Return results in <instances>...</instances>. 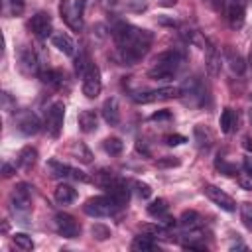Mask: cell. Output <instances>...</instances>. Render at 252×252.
Here are the masks:
<instances>
[{
  "mask_svg": "<svg viewBox=\"0 0 252 252\" xmlns=\"http://www.w3.org/2000/svg\"><path fill=\"white\" fill-rule=\"evenodd\" d=\"M193 134H195V142H197V146H199L201 150H209V148H211V144H213V134H211L205 126H195Z\"/></svg>",
  "mask_w": 252,
  "mask_h": 252,
  "instance_id": "cb8c5ba5",
  "label": "cell"
},
{
  "mask_svg": "<svg viewBox=\"0 0 252 252\" xmlns=\"http://www.w3.org/2000/svg\"><path fill=\"white\" fill-rule=\"evenodd\" d=\"M53 197H55V201H57L59 205H71V203L77 199V191H75L69 183H59V185L55 187Z\"/></svg>",
  "mask_w": 252,
  "mask_h": 252,
  "instance_id": "44dd1931",
  "label": "cell"
},
{
  "mask_svg": "<svg viewBox=\"0 0 252 252\" xmlns=\"http://www.w3.org/2000/svg\"><path fill=\"white\" fill-rule=\"evenodd\" d=\"M203 193H205L219 209H222V211H226V213L236 211V201H234L228 193H224L222 189H219L217 185H205V187H203Z\"/></svg>",
  "mask_w": 252,
  "mask_h": 252,
  "instance_id": "8fae6325",
  "label": "cell"
},
{
  "mask_svg": "<svg viewBox=\"0 0 252 252\" xmlns=\"http://www.w3.org/2000/svg\"><path fill=\"white\" fill-rule=\"evenodd\" d=\"M156 165L158 167H175V165H179V159L177 158H161V159H158L156 161Z\"/></svg>",
  "mask_w": 252,
  "mask_h": 252,
  "instance_id": "60d3db41",
  "label": "cell"
},
{
  "mask_svg": "<svg viewBox=\"0 0 252 252\" xmlns=\"http://www.w3.org/2000/svg\"><path fill=\"white\" fill-rule=\"evenodd\" d=\"M224 61H226L228 69H230L234 75H242L244 69H246V63H244L242 55H240L238 51H234L232 47H226V49H224Z\"/></svg>",
  "mask_w": 252,
  "mask_h": 252,
  "instance_id": "e0dca14e",
  "label": "cell"
},
{
  "mask_svg": "<svg viewBox=\"0 0 252 252\" xmlns=\"http://www.w3.org/2000/svg\"><path fill=\"white\" fill-rule=\"evenodd\" d=\"M102 118H104L110 126H116V124L120 122V110H118V100H116V98L104 100V104H102Z\"/></svg>",
  "mask_w": 252,
  "mask_h": 252,
  "instance_id": "d6986e66",
  "label": "cell"
},
{
  "mask_svg": "<svg viewBox=\"0 0 252 252\" xmlns=\"http://www.w3.org/2000/svg\"><path fill=\"white\" fill-rule=\"evenodd\" d=\"M39 128H41V122H39V118H37L33 112H26V114H22V118L18 120V130H20L24 136H33V134L39 132Z\"/></svg>",
  "mask_w": 252,
  "mask_h": 252,
  "instance_id": "9a60e30c",
  "label": "cell"
},
{
  "mask_svg": "<svg viewBox=\"0 0 252 252\" xmlns=\"http://www.w3.org/2000/svg\"><path fill=\"white\" fill-rule=\"evenodd\" d=\"M236 181H238V185H240L242 189L252 191V173H250L248 169H240V171L236 173Z\"/></svg>",
  "mask_w": 252,
  "mask_h": 252,
  "instance_id": "4dcf8cb0",
  "label": "cell"
},
{
  "mask_svg": "<svg viewBox=\"0 0 252 252\" xmlns=\"http://www.w3.org/2000/svg\"><path fill=\"white\" fill-rule=\"evenodd\" d=\"M169 118H171V114L167 110H161V112H156L150 116V120H169Z\"/></svg>",
  "mask_w": 252,
  "mask_h": 252,
  "instance_id": "b9f144b4",
  "label": "cell"
},
{
  "mask_svg": "<svg viewBox=\"0 0 252 252\" xmlns=\"http://www.w3.org/2000/svg\"><path fill=\"white\" fill-rule=\"evenodd\" d=\"M116 209H120V205L114 201V197H112L110 193L98 195V197H91V199L83 205V211H85L89 217H94V219L110 217V215L116 213Z\"/></svg>",
  "mask_w": 252,
  "mask_h": 252,
  "instance_id": "3957f363",
  "label": "cell"
},
{
  "mask_svg": "<svg viewBox=\"0 0 252 252\" xmlns=\"http://www.w3.org/2000/svg\"><path fill=\"white\" fill-rule=\"evenodd\" d=\"M240 219H242V224L252 230V205L250 203H242L240 205Z\"/></svg>",
  "mask_w": 252,
  "mask_h": 252,
  "instance_id": "1f68e13d",
  "label": "cell"
},
{
  "mask_svg": "<svg viewBox=\"0 0 252 252\" xmlns=\"http://www.w3.org/2000/svg\"><path fill=\"white\" fill-rule=\"evenodd\" d=\"M207 71L211 77H217L220 73V53L217 51L215 45L207 47Z\"/></svg>",
  "mask_w": 252,
  "mask_h": 252,
  "instance_id": "603a6c76",
  "label": "cell"
},
{
  "mask_svg": "<svg viewBox=\"0 0 252 252\" xmlns=\"http://www.w3.org/2000/svg\"><path fill=\"white\" fill-rule=\"evenodd\" d=\"M183 63H185V57L181 51H177V49L163 51L156 57L154 65L148 71V77L154 81H169L181 71Z\"/></svg>",
  "mask_w": 252,
  "mask_h": 252,
  "instance_id": "7a4b0ae2",
  "label": "cell"
},
{
  "mask_svg": "<svg viewBox=\"0 0 252 252\" xmlns=\"http://www.w3.org/2000/svg\"><path fill=\"white\" fill-rule=\"evenodd\" d=\"M91 232H93V236H94L96 240H106V238L110 236V230H108L104 224H94Z\"/></svg>",
  "mask_w": 252,
  "mask_h": 252,
  "instance_id": "8d00e7d4",
  "label": "cell"
},
{
  "mask_svg": "<svg viewBox=\"0 0 252 252\" xmlns=\"http://www.w3.org/2000/svg\"><path fill=\"white\" fill-rule=\"evenodd\" d=\"M116 47H118V59L122 65H134L138 63L152 45V32L140 30L130 24H118L112 32Z\"/></svg>",
  "mask_w": 252,
  "mask_h": 252,
  "instance_id": "6da1fadb",
  "label": "cell"
},
{
  "mask_svg": "<svg viewBox=\"0 0 252 252\" xmlns=\"http://www.w3.org/2000/svg\"><path fill=\"white\" fill-rule=\"evenodd\" d=\"M47 169L51 173V177H57V179H75V181H87L89 177L85 175V171L69 165V163H63V161H57V159H49L47 161Z\"/></svg>",
  "mask_w": 252,
  "mask_h": 252,
  "instance_id": "ba28073f",
  "label": "cell"
},
{
  "mask_svg": "<svg viewBox=\"0 0 252 252\" xmlns=\"http://www.w3.org/2000/svg\"><path fill=\"white\" fill-rule=\"evenodd\" d=\"M63 118H65V104L61 100H55L47 112H45V130L51 138H57L63 130Z\"/></svg>",
  "mask_w": 252,
  "mask_h": 252,
  "instance_id": "8992f818",
  "label": "cell"
},
{
  "mask_svg": "<svg viewBox=\"0 0 252 252\" xmlns=\"http://www.w3.org/2000/svg\"><path fill=\"white\" fill-rule=\"evenodd\" d=\"M93 63H89V57L85 55V53H79L77 55V59H75V71H77V75H85L87 71H89V67H91Z\"/></svg>",
  "mask_w": 252,
  "mask_h": 252,
  "instance_id": "d6a6232c",
  "label": "cell"
},
{
  "mask_svg": "<svg viewBox=\"0 0 252 252\" xmlns=\"http://www.w3.org/2000/svg\"><path fill=\"white\" fill-rule=\"evenodd\" d=\"M12 240H14V244H16L20 250H24V252L33 250V240H32V236H28L26 232H16V234L12 236Z\"/></svg>",
  "mask_w": 252,
  "mask_h": 252,
  "instance_id": "f546056e",
  "label": "cell"
},
{
  "mask_svg": "<svg viewBox=\"0 0 252 252\" xmlns=\"http://www.w3.org/2000/svg\"><path fill=\"white\" fill-rule=\"evenodd\" d=\"M102 148H104V152H106V154H110V156H118V154L122 152L124 144H122V140H120V138L112 136V138H106V140L102 142Z\"/></svg>",
  "mask_w": 252,
  "mask_h": 252,
  "instance_id": "83f0119b",
  "label": "cell"
},
{
  "mask_svg": "<svg viewBox=\"0 0 252 252\" xmlns=\"http://www.w3.org/2000/svg\"><path fill=\"white\" fill-rule=\"evenodd\" d=\"M79 128H81V132H85V134L94 132V130L98 128V116H96V112H94V110H83V112L79 114Z\"/></svg>",
  "mask_w": 252,
  "mask_h": 252,
  "instance_id": "ffe728a7",
  "label": "cell"
},
{
  "mask_svg": "<svg viewBox=\"0 0 252 252\" xmlns=\"http://www.w3.org/2000/svg\"><path fill=\"white\" fill-rule=\"evenodd\" d=\"M246 2L244 0H224L222 10H224V18L228 22V26L232 30H240L244 24V16H246Z\"/></svg>",
  "mask_w": 252,
  "mask_h": 252,
  "instance_id": "9c48e42d",
  "label": "cell"
},
{
  "mask_svg": "<svg viewBox=\"0 0 252 252\" xmlns=\"http://www.w3.org/2000/svg\"><path fill=\"white\" fill-rule=\"evenodd\" d=\"M61 20L75 32L83 28V0H61L59 2Z\"/></svg>",
  "mask_w": 252,
  "mask_h": 252,
  "instance_id": "277c9868",
  "label": "cell"
},
{
  "mask_svg": "<svg viewBox=\"0 0 252 252\" xmlns=\"http://www.w3.org/2000/svg\"><path fill=\"white\" fill-rule=\"evenodd\" d=\"M148 213H150L152 217H158V219L165 217V215H167V201H165V199H156V201H152V203L148 205Z\"/></svg>",
  "mask_w": 252,
  "mask_h": 252,
  "instance_id": "4316f807",
  "label": "cell"
},
{
  "mask_svg": "<svg viewBox=\"0 0 252 252\" xmlns=\"http://www.w3.org/2000/svg\"><path fill=\"white\" fill-rule=\"evenodd\" d=\"M132 250L136 252H148V250H156V242L150 234H140L132 240Z\"/></svg>",
  "mask_w": 252,
  "mask_h": 252,
  "instance_id": "d4e9b609",
  "label": "cell"
},
{
  "mask_svg": "<svg viewBox=\"0 0 252 252\" xmlns=\"http://www.w3.org/2000/svg\"><path fill=\"white\" fill-rule=\"evenodd\" d=\"M136 185V193L142 197V199H148L150 195H152V189H150V185L148 183H142V181H136L134 183Z\"/></svg>",
  "mask_w": 252,
  "mask_h": 252,
  "instance_id": "74e56055",
  "label": "cell"
},
{
  "mask_svg": "<svg viewBox=\"0 0 252 252\" xmlns=\"http://www.w3.org/2000/svg\"><path fill=\"white\" fill-rule=\"evenodd\" d=\"M248 65L252 67V51H250V55H248Z\"/></svg>",
  "mask_w": 252,
  "mask_h": 252,
  "instance_id": "bcb514c9",
  "label": "cell"
},
{
  "mask_svg": "<svg viewBox=\"0 0 252 252\" xmlns=\"http://www.w3.org/2000/svg\"><path fill=\"white\" fill-rule=\"evenodd\" d=\"M163 140H165V144H167V146H179V144L187 142V138H185V136H181V134H169V136H165Z\"/></svg>",
  "mask_w": 252,
  "mask_h": 252,
  "instance_id": "f35d334b",
  "label": "cell"
},
{
  "mask_svg": "<svg viewBox=\"0 0 252 252\" xmlns=\"http://www.w3.org/2000/svg\"><path fill=\"white\" fill-rule=\"evenodd\" d=\"M144 232H148L152 238H165L167 228L161 226V224H146V226H144Z\"/></svg>",
  "mask_w": 252,
  "mask_h": 252,
  "instance_id": "836d02e7",
  "label": "cell"
},
{
  "mask_svg": "<svg viewBox=\"0 0 252 252\" xmlns=\"http://www.w3.org/2000/svg\"><path fill=\"white\" fill-rule=\"evenodd\" d=\"M179 224H181L183 228L195 230V228L201 226V217H199V213H195V211H185V213L181 215V219H179Z\"/></svg>",
  "mask_w": 252,
  "mask_h": 252,
  "instance_id": "484cf974",
  "label": "cell"
},
{
  "mask_svg": "<svg viewBox=\"0 0 252 252\" xmlns=\"http://www.w3.org/2000/svg\"><path fill=\"white\" fill-rule=\"evenodd\" d=\"M169 2H171V0H169ZM173 2H175V0H173Z\"/></svg>",
  "mask_w": 252,
  "mask_h": 252,
  "instance_id": "681fc988",
  "label": "cell"
},
{
  "mask_svg": "<svg viewBox=\"0 0 252 252\" xmlns=\"http://www.w3.org/2000/svg\"><path fill=\"white\" fill-rule=\"evenodd\" d=\"M219 124H220V130H222L224 134H232V132H236V128H238V112L226 106V108L220 112Z\"/></svg>",
  "mask_w": 252,
  "mask_h": 252,
  "instance_id": "2e32d148",
  "label": "cell"
},
{
  "mask_svg": "<svg viewBox=\"0 0 252 252\" xmlns=\"http://www.w3.org/2000/svg\"><path fill=\"white\" fill-rule=\"evenodd\" d=\"M102 91V79L96 65H91L89 71L83 75V94L87 98H96Z\"/></svg>",
  "mask_w": 252,
  "mask_h": 252,
  "instance_id": "30bf717a",
  "label": "cell"
},
{
  "mask_svg": "<svg viewBox=\"0 0 252 252\" xmlns=\"http://www.w3.org/2000/svg\"><path fill=\"white\" fill-rule=\"evenodd\" d=\"M51 41H53V45H55L63 55H69V57H73V55H75L77 45H75L73 37H71L67 32H57V33H53Z\"/></svg>",
  "mask_w": 252,
  "mask_h": 252,
  "instance_id": "5bb4252c",
  "label": "cell"
},
{
  "mask_svg": "<svg viewBox=\"0 0 252 252\" xmlns=\"http://www.w3.org/2000/svg\"><path fill=\"white\" fill-rule=\"evenodd\" d=\"M55 228L65 238H77L81 234V224L67 213H57L55 215Z\"/></svg>",
  "mask_w": 252,
  "mask_h": 252,
  "instance_id": "7c38bea8",
  "label": "cell"
},
{
  "mask_svg": "<svg viewBox=\"0 0 252 252\" xmlns=\"http://www.w3.org/2000/svg\"><path fill=\"white\" fill-rule=\"evenodd\" d=\"M8 6H10L12 16H22L26 10V0H8Z\"/></svg>",
  "mask_w": 252,
  "mask_h": 252,
  "instance_id": "d590c367",
  "label": "cell"
},
{
  "mask_svg": "<svg viewBox=\"0 0 252 252\" xmlns=\"http://www.w3.org/2000/svg\"><path fill=\"white\" fill-rule=\"evenodd\" d=\"M37 161V150L32 148V146H26L22 148V152L18 154V167L22 171H30Z\"/></svg>",
  "mask_w": 252,
  "mask_h": 252,
  "instance_id": "ac0fdd59",
  "label": "cell"
},
{
  "mask_svg": "<svg viewBox=\"0 0 252 252\" xmlns=\"http://www.w3.org/2000/svg\"><path fill=\"white\" fill-rule=\"evenodd\" d=\"M215 165H217V167L220 169V173H224V175H236V173H238V167L232 165V163H228V161H224V159H217Z\"/></svg>",
  "mask_w": 252,
  "mask_h": 252,
  "instance_id": "e575fe53",
  "label": "cell"
},
{
  "mask_svg": "<svg viewBox=\"0 0 252 252\" xmlns=\"http://www.w3.org/2000/svg\"><path fill=\"white\" fill-rule=\"evenodd\" d=\"M244 2H248V4H252V0H244Z\"/></svg>",
  "mask_w": 252,
  "mask_h": 252,
  "instance_id": "c3c4849f",
  "label": "cell"
},
{
  "mask_svg": "<svg viewBox=\"0 0 252 252\" xmlns=\"http://www.w3.org/2000/svg\"><path fill=\"white\" fill-rule=\"evenodd\" d=\"M181 96V87H159V89H152V91H144V93H136L132 94L134 102L138 104H150V102H159V100H169V98H177Z\"/></svg>",
  "mask_w": 252,
  "mask_h": 252,
  "instance_id": "5b68a950",
  "label": "cell"
},
{
  "mask_svg": "<svg viewBox=\"0 0 252 252\" xmlns=\"http://www.w3.org/2000/svg\"><path fill=\"white\" fill-rule=\"evenodd\" d=\"M181 246L183 248H189V250H207V244L205 242H199V240H183Z\"/></svg>",
  "mask_w": 252,
  "mask_h": 252,
  "instance_id": "ab89813d",
  "label": "cell"
},
{
  "mask_svg": "<svg viewBox=\"0 0 252 252\" xmlns=\"http://www.w3.org/2000/svg\"><path fill=\"white\" fill-rule=\"evenodd\" d=\"M12 211L18 215H26L32 209V187L28 183H18L10 195Z\"/></svg>",
  "mask_w": 252,
  "mask_h": 252,
  "instance_id": "52a82bcc",
  "label": "cell"
},
{
  "mask_svg": "<svg viewBox=\"0 0 252 252\" xmlns=\"http://www.w3.org/2000/svg\"><path fill=\"white\" fill-rule=\"evenodd\" d=\"M248 114H250V122H252V106H250V112Z\"/></svg>",
  "mask_w": 252,
  "mask_h": 252,
  "instance_id": "7dc6e473",
  "label": "cell"
},
{
  "mask_svg": "<svg viewBox=\"0 0 252 252\" xmlns=\"http://www.w3.org/2000/svg\"><path fill=\"white\" fill-rule=\"evenodd\" d=\"M14 173H16V167H12L10 163H4V165H2V175H4V177H10V175H14Z\"/></svg>",
  "mask_w": 252,
  "mask_h": 252,
  "instance_id": "7bdbcfd3",
  "label": "cell"
},
{
  "mask_svg": "<svg viewBox=\"0 0 252 252\" xmlns=\"http://www.w3.org/2000/svg\"><path fill=\"white\" fill-rule=\"evenodd\" d=\"M22 65L28 67V71H32V73H39V59H37V55L33 51H24Z\"/></svg>",
  "mask_w": 252,
  "mask_h": 252,
  "instance_id": "f1b7e54d",
  "label": "cell"
},
{
  "mask_svg": "<svg viewBox=\"0 0 252 252\" xmlns=\"http://www.w3.org/2000/svg\"><path fill=\"white\" fill-rule=\"evenodd\" d=\"M37 75H39L41 83H45L49 87H61L65 83V73L59 71V69H43Z\"/></svg>",
  "mask_w": 252,
  "mask_h": 252,
  "instance_id": "7402d4cb",
  "label": "cell"
},
{
  "mask_svg": "<svg viewBox=\"0 0 252 252\" xmlns=\"http://www.w3.org/2000/svg\"><path fill=\"white\" fill-rule=\"evenodd\" d=\"M244 169H248L252 173V158H244Z\"/></svg>",
  "mask_w": 252,
  "mask_h": 252,
  "instance_id": "f6af8a7d",
  "label": "cell"
},
{
  "mask_svg": "<svg viewBox=\"0 0 252 252\" xmlns=\"http://www.w3.org/2000/svg\"><path fill=\"white\" fill-rule=\"evenodd\" d=\"M51 28H53V22H51V16L47 12H37L30 20V30L39 39H45L51 33Z\"/></svg>",
  "mask_w": 252,
  "mask_h": 252,
  "instance_id": "4fadbf2b",
  "label": "cell"
},
{
  "mask_svg": "<svg viewBox=\"0 0 252 252\" xmlns=\"http://www.w3.org/2000/svg\"><path fill=\"white\" fill-rule=\"evenodd\" d=\"M242 146H244L248 152H252V138H250V136H246V138H244V142H242Z\"/></svg>",
  "mask_w": 252,
  "mask_h": 252,
  "instance_id": "ee69618b",
  "label": "cell"
}]
</instances>
